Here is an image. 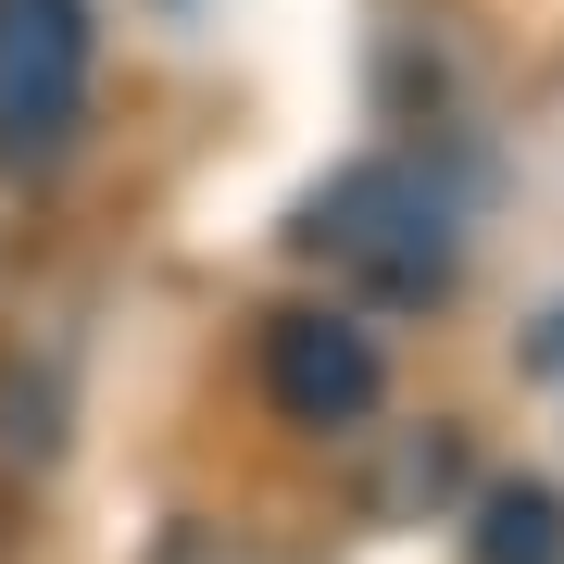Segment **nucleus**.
<instances>
[{
	"instance_id": "39448f33",
	"label": "nucleus",
	"mask_w": 564,
	"mask_h": 564,
	"mask_svg": "<svg viewBox=\"0 0 564 564\" xmlns=\"http://www.w3.org/2000/svg\"><path fill=\"white\" fill-rule=\"evenodd\" d=\"M540 364H564V326H552V339H540Z\"/></svg>"
},
{
	"instance_id": "20e7f679",
	"label": "nucleus",
	"mask_w": 564,
	"mask_h": 564,
	"mask_svg": "<svg viewBox=\"0 0 564 564\" xmlns=\"http://www.w3.org/2000/svg\"><path fill=\"white\" fill-rule=\"evenodd\" d=\"M477 564H564V502L552 489H489L477 502Z\"/></svg>"
},
{
	"instance_id": "f03ea898",
	"label": "nucleus",
	"mask_w": 564,
	"mask_h": 564,
	"mask_svg": "<svg viewBox=\"0 0 564 564\" xmlns=\"http://www.w3.org/2000/svg\"><path fill=\"white\" fill-rule=\"evenodd\" d=\"M263 389H276L289 426H364V414L389 402V351H377V326H364V314L302 302V314L263 326Z\"/></svg>"
},
{
	"instance_id": "f257e3e1",
	"label": "nucleus",
	"mask_w": 564,
	"mask_h": 564,
	"mask_svg": "<svg viewBox=\"0 0 564 564\" xmlns=\"http://www.w3.org/2000/svg\"><path fill=\"white\" fill-rule=\"evenodd\" d=\"M101 76V0H0V151L51 163Z\"/></svg>"
},
{
	"instance_id": "7ed1b4c3",
	"label": "nucleus",
	"mask_w": 564,
	"mask_h": 564,
	"mask_svg": "<svg viewBox=\"0 0 564 564\" xmlns=\"http://www.w3.org/2000/svg\"><path fill=\"white\" fill-rule=\"evenodd\" d=\"M414 214H440L426 176H389V163H377V176H351L339 202H326V251H339L351 276H377V289H440L452 276V239H402Z\"/></svg>"
}]
</instances>
